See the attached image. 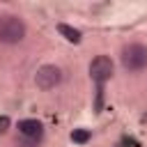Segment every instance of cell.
Segmentation results:
<instances>
[{
  "instance_id": "1",
  "label": "cell",
  "mask_w": 147,
  "mask_h": 147,
  "mask_svg": "<svg viewBox=\"0 0 147 147\" xmlns=\"http://www.w3.org/2000/svg\"><path fill=\"white\" fill-rule=\"evenodd\" d=\"M25 37V23L14 14H0V44H18Z\"/></svg>"
},
{
  "instance_id": "2",
  "label": "cell",
  "mask_w": 147,
  "mask_h": 147,
  "mask_svg": "<svg viewBox=\"0 0 147 147\" xmlns=\"http://www.w3.org/2000/svg\"><path fill=\"white\" fill-rule=\"evenodd\" d=\"M122 64L126 71H140L147 67V46L142 44H129L122 51Z\"/></svg>"
},
{
  "instance_id": "3",
  "label": "cell",
  "mask_w": 147,
  "mask_h": 147,
  "mask_svg": "<svg viewBox=\"0 0 147 147\" xmlns=\"http://www.w3.org/2000/svg\"><path fill=\"white\" fill-rule=\"evenodd\" d=\"M16 129L21 136V147H37L44 138V126L37 119H21Z\"/></svg>"
},
{
  "instance_id": "4",
  "label": "cell",
  "mask_w": 147,
  "mask_h": 147,
  "mask_svg": "<svg viewBox=\"0 0 147 147\" xmlns=\"http://www.w3.org/2000/svg\"><path fill=\"white\" fill-rule=\"evenodd\" d=\"M34 83H37L39 90H53L55 85L62 83V71H60V67H55V64H44V67H39L37 74H34Z\"/></svg>"
},
{
  "instance_id": "5",
  "label": "cell",
  "mask_w": 147,
  "mask_h": 147,
  "mask_svg": "<svg viewBox=\"0 0 147 147\" xmlns=\"http://www.w3.org/2000/svg\"><path fill=\"white\" fill-rule=\"evenodd\" d=\"M110 76H113V60L108 55H96L90 62V78L96 85H103Z\"/></svg>"
},
{
  "instance_id": "6",
  "label": "cell",
  "mask_w": 147,
  "mask_h": 147,
  "mask_svg": "<svg viewBox=\"0 0 147 147\" xmlns=\"http://www.w3.org/2000/svg\"><path fill=\"white\" fill-rule=\"evenodd\" d=\"M57 32H60L67 41H71V44H78V41H80V32H78L76 28L67 25V23H60V25H57Z\"/></svg>"
},
{
  "instance_id": "7",
  "label": "cell",
  "mask_w": 147,
  "mask_h": 147,
  "mask_svg": "<svg viewBox=\"0 0 147 147\" xmlns=\"http://www.w3.org/2000/svg\"><path fill=\"white\" fill-rule=\"evenodd\" d=\"M87 138H90V131H74L71 133V140L74 142H85Z\"/></svg>"
},
{
  "instance_id": "8",
  "label": "cell",
  "mask_w": 147,
  "mask_h": 147,
  "mask_svg": "<svg viewBox=\"0 0 147 147\" xmlns=\"http://www.w3.org/2000/svg\"><path fill=\"white\" fill-rule=\"evenodd\" d=\"M5 126H7V117H2V119H0V133L5 131Z\"/></svg>"
}]
</instances>
